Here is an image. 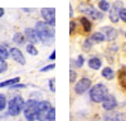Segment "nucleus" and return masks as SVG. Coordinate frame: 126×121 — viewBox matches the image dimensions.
Masks as SVG:
<instances>
[{"mask_svg": "<svg viewBox=\"0 0 126 121\" xmlns=\"http://www.w3.org/2000/svg\"><path fill=\"white\" fill-rule=\"evenodd\" d=\"M35 32L38 35V39L44 44H52L54 39V30L50 28L48 23L44 22H38L35 24Z\"/></svg>", "mask_w": 126, "mask_h": 121, "instance_id": "obj_1", "label": "nucleus"}, {"mask_svg": "<svg viewBox=\"0 0 126 121\" xmlns=\"http://www.w3.org/2000/svg\"><path fill=\"white\" fill-rule=\"evenodd\" d=\"M107 95H109V90L102 83H98L96 86H93L90 91V97H91V100L93 101V102H102Z\"/></svg>", "mask_w": 126, "mask_h": 121, "instance_id": "obj_2", "label": "nucleus"}, {"mask_svg": "<svg viewBox=\"0 0 126 121\" xmlns=\"http://www.w3.org/2000/svg\"><path fill=\"white\" fill-rule=\"evenodd\" d=\"M24 100L22 98V96H15L9 101L8 104V114L12 116H16L22 112V110H24Z\"/></svg>", "mask_w": 126, "mask_h": 121, "instance_id": "obj_3", "label": "nucleus"}, {"mask_svg": "<svg viewBox=\"0 0 126 121\" xmlns=\"http://www.w3.org/2000/svg\"><path fill=\"white\" fill-rule=\"evenodd\" d=\"M38 101L28 100L24 105V116L28 121L37 120V111H38Z\"/></svg>", "mask_w": 126, "mask_h": 121, "instance_id": "obj_4", "label": "nucleus"}, {"mask_svg": "<svg viewBox=\"0 0 126 121\" xmlns=\"http://www.w3.org/2000/svg\"><path fill=\"white\" fill-rule=\"evenodd\" d=\"M52 106L48 101H40L38 104V111H37V119L39 121H48V114Z\"/></svg>", "mask_w": 126, "mask_h": 121, "instance_id": "obj_5", "label": "nucleus"}, {"mask_svg": "<svg viewBox=\"0 0 126 121\" xmlns=\"http://www.w3.org/2000/svg\"><path fill=\"white\" fill-rule=\"evenodd\" d=\"M122 6H124V3L122 1H115L113 5L110 8V19L112 23H117L119 19H120V13L122 10Z\"/></svg>", "mask_w": 126, "mask_h": 121, "instance_id": "obj_6", "label": "nucleus"}, {"mask_svg": "<svg viewBox=\"0 0 126 121\" xmlns=\"http://www.w3.org/2000/svg\"><path fill=\"white\" fill-rule=\"evenodd\" d=\"M56 10L53 8H43L42 9V16L44 18V20L49 24L53 27L56 24Z\"/></svg>", "mask_w": 126, "mask_h": 121, "instance_id": "obj_7", "label": "nucleus"}, {"mask_svg": "<svg viewBox=\"0 0 126 121\" xmlns=\"http://www.w3.org/2000/svg\"><path fill=\"white\" fill-rule=\"evenodd\" d=\"M78 9L81 10L82 13H85V14L90 15L92 19H100V18L102 16V14H98V13H97V10L94 9L92 5H88L87 3H83V4H81Z\"/></svg>", "mask_w": 126, "mask_h": 121, "instance_id": "obj_8", "label": "nucleus"}, {"mask_svg": "<svg viewBox=\"0 0 126 121\" xmlns=\"http://www.w3.org/2000/svg\"><path fill=\"white\" fill-rule=\"evenodd\" d=\"M90 87H91V79H88V78H82V79H79L78 82L76 83L75 91H76V93L82 95V93H85Z\"/></svg>", "mask_w": 126, "mask_h": 121, "instance_id": "obj_9", "label": "nucleus"}, {"mask_svg": "<svg viewBox=\"0 0 126 121\" xmlns=\"http://www.w3.org/2000/svg\"><path fill=\"white\" fill-rule=\"evenodd\" d=\"M102 106H103L105 110L111 111V110H113L115 107L117 106V101H116V98H115V96L107 95L106 97H105V100L102 101Z\"/></svg>", "mask_w": 126, "mask_h": 121, "instance_id": "obj_10", "label": "nucleus"}, {"mask_svg": "<svg viewBox=\"0 0 126 121\" xmlns=\"http://www.w3.org/2000/svg\"><path fill=\"white\" fill-rule=\"evenodd\" d=\"M10 56H12V58L15 60V62H18L19 64H25V58H24L23 53L20 52L18 48L10 49Z\"/></svg>", "mask_w": 126, "mask_h": 121, "instance_id": "obj_11", "label": "nucleus"}, {"mask_svg": "<svg viewBox=\"0 0 126 121\" xmlns=\"http://www.w3.org/2000/svg\"><path fill=\"white\" fill-rule=\"evenodd\" d=\"M102 32H103L105 38H106L107 40H113L115 38L117 37V30L115 28H112V27H103Z\"/></svg>", "mask_w": 126, "mask_h": 121, "instance_id": "obj_12", "label": "nucleus"}, {"mask_svg": "<svg viewBox=\"0 0 126 121\" xmlns=\"http://www.w3.org/2000/svg\"><path fill=\"white\" fill-rule=\"evenodd\" d=\"M105 121H125V115L124 114H117V112H110L105 115Z\"/></svg>", "mask_w": 126, "mask_h": 121, "instance_id": "obj_13", "label": "nucleus"}, {"mask_svg": "<svg viewBox=\"0 0 126 121\" xmlns=\"http://www.w3.org/2000/svg\"><path fill=\"white\" fill-rule=\"evenodd\" d=\"M25 37H27V39L29 40L30 43H35L38 40V35H37L35 29H32V28L25 29Z\"/></svg>", "mask_w": 126, "mask_h": 121, "instance_id": "obj_14", "label": "nucleus"}, {"mask_svg": "<svg viewBox=\"0 0 126 121\" xmlns=\"http://www.w3.org/2000/svg\"><path fill=\"white\" fill-rule=\"evenodd\" d=\"M20 78L19 77H15V78H12V79H8V81H4V82L0 83V88L1 87H9V86H14L16 83H19Z\"/></svg>", "mask_w": 126, "mask_h": 121, "instance_id": "obj_15", "label": "nucleus"}, {"mask_svg": "<svg viewBox=\"0 0 126 121\" xmlns=\"http://www.w3.org/2000/svg\"><path fill=\"white\" fill-rule=\"evenodd\" d=\"M88 66H90V68H92V69H98V68L101 67V60H100L98 58H91V59L88 60Z\"/></svg>", "mask_w": 126, "mask_h": 121, "instance_id": "obj_16", "label": "nucleus"}, {"mask_svg": "<svg viewBox=\"0 0 126 121\" xmlns=\"http://www.w3.org/2000/svg\"><path fill=\"white\" fill-rule=\"evenodd\" d=\"M102 76L106 79H112L115 77V73H113V71L111 68L106 67V68H103V71H102Z\"/></svg>", "mask_w": 126, "mask_h": 121, "instance_id": "obj_17", "label": "nucleus"}, {"mask_svg": "<svg viewBox=\"0 0 126 121\" xmlns=\"http://www.w3.org/2000/svg\"><path fill=\"white\" fill-rule=\"evenodd\" d=\"M9 56H10V53H9V50H8L6 45H4V44H0V58L5 59V58H8Z\"/></svg>", "mask_w": 126, "mask_h": 121, "instance_id": "obj_18", "label": "nucleus"}, {"mask_svg": "<svg viewBox=\"0 0 126 121\" xmlns=\"http://www.w3.org/2000/svg\"><path fill=\"white\" fill-rule=\"evenodd\" d=\"M79 20H81V23H82V25H83L85 32H90L91 28H92V25H91V23H90V20H88L87 18H81Z\"/></svg>", "mask_w": 126, "mask_h": 121, "instance_id": "obj_19", "label": "nucleus"}, {"mask_svg": "<svg viewBox=\"0 0 126 121\" xmlns=\"http://www.w3.org/2000/svg\"><path fill=\"white\" fill-rule=\"evenodd\" d=\"M119 79H120L121 86L126 88V69H121V71H120V73H119Z\"/></svg>", "mask_w": 126, "mask_h": 121, "instance_id": "obj_20", "label": "nucleus"}, {"mask_svg": "<svg viewBox=\"0 0 126 121\" xmlns=\"http://www.w3.org/2000/svg\"><path fill=\"white\" fill-rule=\"evenodd\" d=\"M106 39L105 38V35H103V33H101V32H97V33H93V35H92V40H94V42H103V40Z\"/></svg>", "mask_w": 126, "mask_h": 121, "instance_id": "obj_21", "label": "nucleus"}, {"mask_svg": "<svg viewBox=\"0 0 126 121\" xmlns=\"http://www.w3.org/2000/svg\"><path fill=\"white\" fill-rule=\"evenodd\" d=\"M13 40H14L15 43H18V44H23L24 43V35L22 33H15Z\"/></svg>", "mask_w": 126, "mask_h": 121, "instance_id": "obj_22", "label": "nucleus"}, {"mask_svg": "<svg viewBox=\"0 0 126 121\" xmlns=\"http://www.w3.org/2000/svg\"><path fill=\"white\" fill-rule=\"evenodd\" d=\"M98 6H100L101 10H103V12H107V10H110V8H111L109 1H106V0H101V1L98 3Z\"/></svg>", "mask_w": 126, "mask_h": 121, "instance_id": "obj_23", "label": "nucleus"}, {"mask_svg": "<svg viewBox=\"0 0 126 121\" xmlns=\"http://www.w3.org/2000/svg\"><path fill=\"white\" fill-rule=\"evenodd\" d=\"M27 52L30 53L32 56H37V54H38V50H37V48H35L33 44H28V45H27Z\"/></svg>", "mask_w": 126, "mask_h": 121, "instance_id": "obj_24", "label": "nucleus"}, {"mask_svg": "<svg viewBox=\"0 0 126 121\" xmlns=\"http://www.w3.org/2000/svg\"><path fill=\"white\" fill-rule=\"evenodd\" d=\"M48 121H56V108L52 107L48 114Z\"/></svg>", "mask_w": 126, "mask_h": 121, "instance_id": "obj_25", "label": "nucleus"}, {"mask_svg": "<svg viewBox=\"0 0 126 121\" xmlns=\"http://www.w3.org/2000/svg\"><path fill=\"white\" fill-rule=\"evenodd\" d=\"M5 106H6V98L4 95L0 93V111H3L5 108Z\"/></svg>", "mask_w": 126, "mask_h": 121, "instance_id": "obj_26", "label": "nucleus"}, {"mask_svg": "<svg viewBox=\"0 0 126 121\" xmlns=\"http://www.w3.org/2000/svg\"><path fill=\"white\" fill-rule=\"evenodd\" d=\"M6 69H8V64H6V62H5L3 58H0V73L5 72Z\"/></svg>", "mask_w": 126, "mask_h": 121, "instance_id": "obj_27", "label": "nucleus"}, {"mask_svg": "<svg viewBox=\"0 0 126 121\" xmlns=\"http://www.w3.org/2000/svg\"><path fill=\"white\" fill-rule=\"evenodd\" d=\"M82 64H83V57L79 56V57L77 58V60H76L75 66H76V67H82Z\"/></svg>", "mask_w": 126, "mask_h": 121, "instance_id": "obj_28", "label": "nucleus"}, {"mask_svg": "<svg viewBox=\"0 0 126 121\" xmlns=\"http://www.w3.org/2000/svg\"><path fill=\"white\" fill-rule=\"evenodd\" d=\"M75 28H76V23L72 20V22L69 23V33H71V34L75 33Z\"/></svg>", "mask_w": 126, "mask_h": 121, "instance_id": "obj_29", "label": "nucleus"}, {"mask_svg": "<svg viewBox=\"0 0 126 121\" xmlns=\"http://www.w3.org/2000/svg\"><path fill=\"white\" fill-rule=\"evenodd\" d=\"M49 87H50L52 92H54V91H56V87H54V78H50V79H49Z\"/></svg>", "mask_w": 126, "mask_h": 121, "instance_id": "obj_30", "label": "nucleus"}, {"mask_svg": "<svg viewBox=\"0 0 126 121\" xmlns=\"http://www.w3.org/2000/svg\"><path fill=\"white\" fill-rule=\"evenodd\" d=\"M120 19H122L124 22L126 23V9H124V8H122L121 13H120Z\"/></svg>", "mask_w": 126, "mask_h": 121, "instance_id": "obj_31", "label": "nucleus"}, {"mask_svg": "<svg viewBox=\"0 0 126 121\" xmlns=\"http://www.w3.org/2000/svg\"><path fill=\"white\" fill-rule=\"evenodd\" d=\"M71 83H73V82H75V81H76V72H75V71H71Z\"/></svg>", "mask_w": 126, "mask_h": 121, "instance_id": "obj_32", "label": "nucleus"}, {"mask_svg": "<svg viewBox=\"0 0 126 121\" xmlns=\"http://www.w3.org/2000/svg\"><path fill=\"white\" fill-rule=\"evenodd\" d=\"M91 45H92V44H91V40H90V39H87L86 42H85V44H83V48H85V49H90V48H91Z\"/></svg>", "mask_w": 126, "mask_h": 121, "instance_id": "obj_33", "label": "nucleus"}, {"mask_svg": "<svg viewBox=\"0 0 126 121\" xmlns=\"http://www.w3.org/2000/svg\"><path fill=\"white\" fill-rule=\"evenodd\" d=\"M54 68V64H49V66H46L42 68V72H46V71H49V69H53Z\"/></svg>", "mask_w": 126, "mask_h": 121, "instance_id": "obj_34", "label": "nucleus"}, {"mask_svg": "<svg viewBox=\"0 0 126 121\" xmlns=\"http://www.w3.org/2000/svg\"><path fill=\"white\" fill-rule=\"evenodd\" d=\"M54 53H56V52H52V54H50V57H49V58H50L52 60H53V59L56 58V54H54Z\"/></svg>", "mask_w": 126, "mask_h": 121, "instance_id": "obj_35", "label": "nucleus"}, {"mask_svg": "<svg viewBox=\"0 0 126 121\" xmlns=\"http://www.w3.org/2000/svg\"><path fill=\"white\" fill-rule=\"evenodd\" d=\"M3 15H4V9H3V8H0V18H1Z\"/></svg>", "mask_w": 126, "mask_h": 121, "instance_id": "obj_36", "label": "nucleus"}, {"mask_svg": "<svg viewBox=\"0 0 126 121\" xmlns=\"http://www.w3.org/2000/svg\"><path fill=\"white\" fill-rule=\"evenodd\" d=\"M125 37H126V33H125Z\"/></svg>", "mask_w": 126, "mask_h": 121, "instance_id": "obj_37", "label": "nucleus"}]
</instances>
